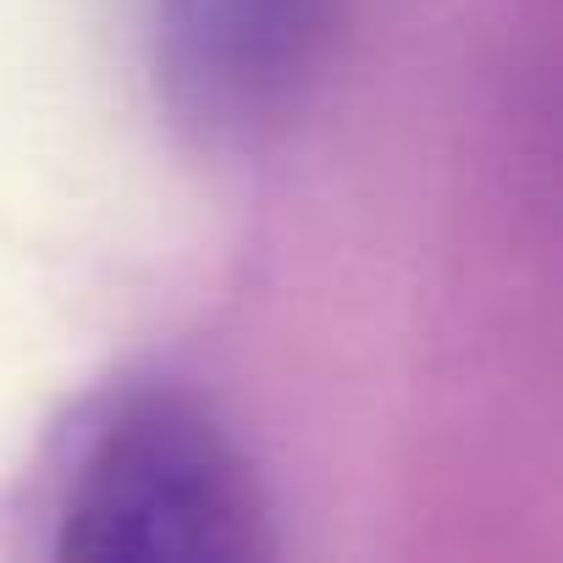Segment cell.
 Returning a JSON list of instances; mask_svg holds the SVG:
<instances>
[{
  "label": "cell",
  "mask_w": 563,
  "mask_h": 563,
  "mask_svg": "<svg viewBox=\"0 0 563 563\" xmlns=\"http://www.w3.org/2000/svg\"><path fill=\"white\" fill-rule=\"evenodd\" d=\"M161 78L210 133H254L294 106L327 40L332 0H155Z\"/></svg>",
  "instance_id": "obj_2"
},
{
  "label": "cell",
  "mask_w": 563,
  "mask_h": 563,
  "mask_svg": "<svg viewBox=\"0 0 563 563\" xmlns=\"http://www.w3.org/2000/svg\"><path fill=\"white\" fill-rule=\"evenodd\" d=\"M51 525L62 558L243 563L271 552L243 453L205 404L172 387H122L78 420Z\"/></svg>",
  "instance_id": "obj_1"
}]
</instances>
